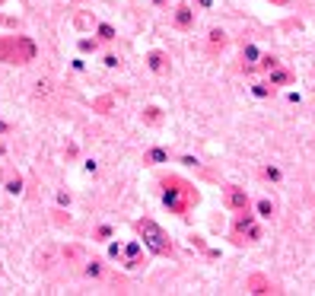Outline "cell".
I'll return each mask as SVG.
<instances>
[{"label": "cell", "instance_id": "obj_1", "mask_svg": "<svg viewBox=\"0 0 315 296\" xmlns=\"http://www.w3.org/2000/svg\"><path fill=\"white\" fill-rule=\"evenodd\" d=\"M162 201L166 207H169L172 214H178V216H188V207L191 204H198V191L188 185V182H182V178H166L162 182Z\"/></svg>", "mask_w": 315, "mask_h": 296}, {"label": "cell", "instance_id": "obj_2", "mask_svg": "<svg viewBox=\"0 0 315 296\" xmlns=\"http://www.w3.org/2000/svg\"><path fill=\"white\" fill-rule=\"evenodd\" d=\"M32 58H35V45L26 36L0 38V60L4 64H29Z\"/></svg>", "mask_w": 315, "mask_h": 296}, {"label": "cell", "instance_id": "obj_3", "mask_svg": "<svg viewBox=\"0 0 315 296\" xmlns=\"http://www.w3.org/2000/svg\"><path fill=\"white\" fill-rule=\"evenodd\" d=\"M137 232L144 236V246L150 248L153 255H172V242L166 239V232L153 220H137Z\"/></svg>", "mask_w": 315, "mask_h": 296}, {"label": "cell", "instance_id": "obj_4", "mask_svg": "<svg viewBox=\"0 0 315 296\" xmlns=\"http://www.w3.org/2000/svg\"><path fill=\"white\" fill-rule=\"evenodd\" d=\"M261 239V226L255 223V216H252L248 210H239V220H236L232 226V242H258Z\"/></svg>", "mask_w": 315, "mask_h": 296}, {"label": "cell", "instance_id": "obj_5", "mask_svg": "<svg viewBox=\"0 0 315 296\" xmlns=\"http://www.w3.org/2000/svg\"><path fill=\"white\" fill-rule=\"evenodd\" d=\"M118 261L128 268V271H140V268H144V246H140V242H128V246H121Z\"/></svg>", "mask_w": 315, "mask_h": 296}, {"label": "cell", "instance_id": "obj_6", "mask_svg": "<svg viewBox=\"0 0 315 296\" xmlns=\"http://www.w3.org/2000/svg\"><path fill=\"white\" fill-rule=\"evenodd\" d=\"M226 207L230 210H248V194H245L242 188H226Z\"/></svg>", "mask_w": 315, "mask_h": 296}, {"label": "cell", "instance_id": "obj_7", "mask_svg": "<svg viewBox=\"0 0 315 296\" xmlns=\"http://www.w3.org/2000/svg\"><path fill=\"white\" fill-rule=\"evenodd\" d=\"M268 83L270 86H286V83H293V74L290 70H286V67H270V70H268Z\"/></svg>", "mask_w": 315, "mask_h": 296}, {"label": "cell", "instance_id": "obj_8", "mask_svg": "<svg viewBox=\"0 0 315 296\" xmlns=\"http://www.w3.org/2000/svg\"><path fill=\"white\" fill-rule=\"evenodd\" d=\"M146 64H150V70H153V74H169V58H166L162 51H150Z\"/></svg>", "mask_w": 315, "mask_h": 296}, {"label": "cell", "instance_id": "obj_9", "mask_svg": "<svg viewBox=\"0 0 315 296\" xmlns=\"http://www.w3.org/2000/svg\"><path fill=\"white\" fill-rule=\"evenodd\" d=\"M191 22H194V10H191V6H175V26H178V29H191Z\"/></svg>", "mask_w": 315, "mask_h": 296}, {"label": "cell", "instance_id": "obj_10", "mask_svg": "<svg viewBox=\"0 0 315 296\" xmlns=\"http://www.w3.org/2000/svg\"><path fill=\"white\" fill-rule=\"evenodd\" d=\"M4 191H6V194H22V176H20V172H16V176L10 172V176L4 178Z\"/></svg>", "mask_w": 315, "mask_h": 296}, {"label": "cell", "instance_id": "obj_11", "mask_svg": "<svg viewBox=\"0 0 315 296\" xmlns=\"http://www.w3.org/2000/svg\"><path fill=\"white\" fill-rule=\"evenodd\" d=\"M83 271H86V277H92V280H99V277L105 274V264H102V261H86V268H83Z\"/></svg>", "mask_w": 315, "mask_h": 296}, {"label": "cell", "instance_id": "obj_12", "mask_svg": "<svg viewBox=\"0 0 315 296\" xmlns=\"http://www.w3.org/2000/svg\"><path fill=\"white\" fill-rule=\"evenodd\" d=\"M248 290H252V293H270V284L264 280V277H252V280H248Z\"/></svg>", "mask_w": 315, "mask_h": 296}, {"label": "cell", "instance_id": "obj_13", "mask_svg": "<svg viewBox=\"0 0 315 296\" xmlns=\"http://www.w3.org/2000/svg\"><path fill=\"white\" fill-rule=\"evenodd\" d=\"M226 45V32L223 29H214L210 32V51H216V48H223Z\"/></svg>", "mask_w": 315, "mask_h": 296}, {"label": "cell", "instance_id": "obj_14", "mask_svg": "<svg viewBox=\"0 0 315 296\" xmlns=\"http://www.w3.org/2000/svg\"><path fill=\"white\" fill-rule=\"evenodd\" d=\"M252 92H255L258 99H268V96H274V86H270V83H255V86H252Z\"/></svg>", "mask_w": 315, "mask_h": 296}, {"label": "cell", "instance_id": "obj_15", "mask_svg": "<svg viewBox=\"0 0 315 296\" xmlns=\"http://www.w3.org/2000/svg\"><path fill=\"white\" fill-rule=\"evenodd\" d=\"M144 121H146V124H160V121H162V115H160V108H156V106H150V108H146V112H144Z\"/></svg>", "mask_w": 315, "mask_h": 296}, {"label": "cell", "instance_id": "obj_16", "mask_svg": "<svg viewBox=\"0 0 315 296\" xmlns=\"http://www.w3.org/2000/svg\"><path fill=\"white\" fill-rule=\"evenodd\" d=\"M242 58L248 60V67H252V64H255V60H258V48L252 45V42H248V45H242Z\"/></svg>", "mask_w": 315, "mask_h": 296}, {"label": "cell", "instance_id": "obj_17", "mask_svg": "<svg viewBox=\"0 0 315 296\" xmlns=\"http://www.w3.org/2000/svg\"><path fill=\"white\" fill-rule=\"evenodd\" d=\"M146 162H153V166H156V162H169V153H166V150H150V153H146Z\"/></svg>", "mask_w": 315, "mask_h": 296}, {"label": "cell", "instance_id": "obj_18", "mask_svg": "<svg viewBox=\"0 0 315 296\" xmlns=\"http://www.w3.org/2000/svg\"><path fill=\"white\" fill-rule=\"evenodd\" d=\"M258 216H264V220H270V216H274V204H270L268 198H264V201H258Z\"/></svg>", "mask_w": 315, "mask_h": 296}, {"label": "cell", "instance_id": "obj_19", "mask_svg": "<svg viewBox=\"0 0 315 296\" xmlns=\"http://www.w3.org/2000/svg\"><path fill=\"white\" fill-rule=\"evenodd\" d=\"M261 176L270 178V182H277V178H280V169H277V166H264V169H261Z\"/></svg>", "mask_w": 315, "mask_h": 296}, {"label": "cell", "instance_id": "obj_20", "mask_svg": "<svg viewBox=\"0 0 315 296\" xmlns=\"http://www.w3.org/2000/svg\"><path fill=\"white\" fill-rule=\"evenodd\" d=\"M280 64V60L274 58V54H264V58H261V70H270V67H277Z\"/></svg>", "mask_w": 315, "mask_h": 296}, {"label": "cell", "instance_id": "obj_21", "mask_svg": "<svg viewBox=\"0 0 315 296\" xmlns=\"http://www.w3.org/2000/svg\"><path fill=\"white\" fill-rule=\"evenodd\" d=\"M99 38L112 42V38H115V29H112V26H99Z\"/></svg>", "mask_w": 315, "mask_h": 296}, {"label": "cell", "instance_id": "obj_22", "mask_svg": "<svg viewBox=\"0 0 315 296\" xmlns=\"http://www.w3.org/2000/svg\"><path fill=\"white\" fill-rule=\"evenodd\" d=\"M80 48H83V51H96L99 45H96V38H83V42H80Z\"/></svg>", "mask_w": 315, "mask_h": 296}, {"label": "cell", "instance_id": "obj_23", "mask_svg": "<svg viewBox=\"0 0 315 296\" xmlns=\"http://www.w3.org/2000/svg\"><path fill=\"white\" fill-rule=\"evenodd\" d=\"M118 64H121L118 54H105V67H118Z\"/></svg>", "mask_w": 315, "mask_h": 296}, {"label": "cell", "instance_id": "obj_24", "mask_svg": "<svg viewBox=\"0 0 315 296\" xmlns=\"http://www.w3.org/2000/svg\"><path fill=\"white\" fill-rule=\"evenodd\" d=\"M10 130H13V128H10V124H6V121H4V118H0V137H6V134H10Z\"/></svg>", "mask_w": 315, "mask_h": 296}, {"label": "cell", "instance_id": "obj_25", "mask_svg": "<svg viewBox=\"0 0 315 296\" xmlns=\"http://www.w3.org/2000/svg\"><path fill=\"white\" fill-rule=\"evenodd\" d=\"M0 4H4V0H0Z\"/></svg>", "mask_w": 315, "mask_h": 296}]
</instances>
